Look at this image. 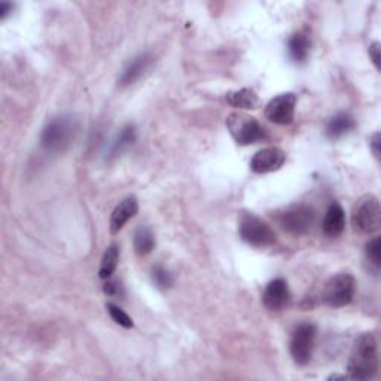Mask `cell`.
Returning a JSON list of instances; mask_svg holds the SVG:
<instances>
[{
    "instance_id": "1",
    "label": "cell",
    "mask_w": 381,
    "mask_h": 381,
    "mask_svg": "<svg viewBox=\"0 0 381 381\" xmlns=\"http://www.w3.org/2000/svg\"><path fill=\"white\" fill-rule=\"evenodd\" d=\"M378 343L374 333L365 332L355 341L353 352L348 360V378L370 380L378 372Z\"/></svg>"
},
{
    "instance_id": "2",
    "label": "cell",
    "mask_w": 381,
    "mask_h": 381,
    "mask_svg": "<svg viewBox=\"0 0 381 381\" xmlns=\"http://www.w3.org/2000/svg\"><path fill=\"white\" fill-rule=\"evenodd\" d=\"M77 132L76 119L72 117H60L48 124L41 136L42 146L50 152H63L70 146Z\"/></svg>"
},
{
    "instance_id": "3",
    "label": "cell",
    "mask_w": 381,
    "mask_h": 381,
    "mask_svg": "<svg viewBox=\"0 0 381 381\" xmlns=\"http://www.w3.org/2000/svg\"><path fill=\"white\" fill-rule=\"evenodd\" d=\"M381 224V208L375 195L367 194L360 197L352 212V225L359 234L370 235L380 228Z\"/></svg>"
},
{
    "instance_id": "4",
    "label": "cell",
    "mask_w": 381,
    "mask_h": 381,
    "mask_svg": "<svg viewBox=\"0 0 381 381\" xmlns=\"http://www.w3.org/2000/svg\"><path fill=\"white\" fill-rule=\"evenodd\" d=\"M227 129L238 145H253L265 139L264 127L253 118L242 112H234L227 118Z\"/></svg>"
},
{
    "instance_id": "5",
    "label": "cell",
    "mask_w": 381,
    "mask_h": 381,
    "mask_svg": "<svg viewBox=\"0 0 381 381\" xmlns=\"http://www.w3.org/2000/svg\"><path fill=\"white\" fill-rule=\"evenodd\" d=\"M356 294V279L350 273H338L328 280L323 291L325 303L331 307H345Z\"/></svg>"
},
{
    "instance_id": "6",
    "label": "cell",
    "mask_w": 381,
    "mask_h": 381,
    "mask_svg": "<svg viewBox=\"0 0 381 381\" xmlns=\"http://www.w3.org/2000/svg\"><path fill=\"white\" fill-rule=\"evenodd\" d=\"M316 220V212L307 204H294L291 208L284 209L279 216V225L294 235L307 234Z\"/></svg>"
},
{
    "instance_id": "7",
    "label": "cell",
    "mask_w": 381,
    "mask_h": 381,
    "mask_svg": "<svg viewBox=\"0 0 381 381\" xmlns=\"http://www.w3.org/2000/svg\"><path fill=\"white\" fill-rule=\"evenodd\" d=\"M240 237L255 247H268L276 243V232L272 227L252 213L243 215L240 219Z\"/></svg>"
},
{
    "instance_id": "8",
    "label": "cell",
    "mask_w": 381,
    "mask_h": 381,
    "mask_svg": "<svg viewBox=\"0 0 381 381\" xmlns=\"http://www.w3.org/2000/svg\"><path fill=\"white\" fill-rule=\"evenodd\" d=\"M314 340H316V326L313 323H301L292 333L291 338V355L294 360L304 367L313 356L314 348Z\"/></svg>"
},
{
    "instance_id": "9",
    "label": "cell",
    "mask_w": 381,
    "mask_h": 381,
    "mask_svg": "<svg viewBox=\"0 0 381 381\" xmlns=\"http://www.w3.org/2000/svg\"><path fill=\"white\" fill-rule=\"evenodd\" d=\"M296 95L294 92H284L277 95L265 107V117L277 125H289L295 117Z\"/></svg>"
},
{
    "instance_id": "10",
    "label": "cell",
    "mask_w": 381,
    "mask_h": 381,
    "mask_svg": "<svg viewBox=\"0 0 381 381\" xmlns=\"http://www.w3.org/2000/svg\"><path fill=\"white\" fill-rule=\"evenodd\" d=\"M286 163V154L279 148H265L253 155L250 161V170L265 174L273 173L283 167Z\"/></svg>"
},
{
    "instance_id": "11",
    "label": "cell",
    "mask_w": 381,
    "mask_h": 381,
    "mask_svg": "<svg viewBox=\"0 0 381 381\" xmlns=\"http://www.w3.org/2000/svg\"><path fill=\"white\" fill-rule=\"evenodd\" d=\"M262 303L268 310H272V311L281 310L286 304L289 303L288 283H286L283 279H276L273 281H269L264 291Z\"/></svg>"
},
{
    "instance_id": "12",
    "label": "cell",
    "mask_w": 381,
    "mask_h": 381,
    "mask_svg": "<svg viewBox=\"0 0 381 381\" xmlns=\"http://www.w3.org/2000/svg\"><path fill=\"white\" fill-rule=\"evenodd\" d=\"M137 212H139V203L134 197L122 200L112 212V216H110V224H109L110 234H118L127 222L136 216Z\"/></svg>"
},
{
    "instance_id": "13",
    "label": "cell",
    "mask_w": 381,
    "mask_h": 381,
    "mask_svg": "<svg viewBox=\"0 0 381 381\" xmlns=\"http://www.w3.org/2000/svg\"><path fill=\"white\" fill-rule=\"evenodd\" d=\"M345 228V213L344 209L338 203H332L323 218L322 222V230L323 234L329 238H336L343 234Z\"/></svg>"
},
{
    "instance_id": "14",
    "label": "cell",
    "mask_w": 381,
    "mask_h": 381,
    "mask_svg": "<svg viewBox=\"0 0 381 381\" xmlns=\"http://www.w3.org/2000/svg\"><path fill=\"white\" fill-rule=\"evenodd\" d=\"M151 63H152V57L148 53L140 54L136 58H133L129 65H127V68L122 70V73L119 76V81H118L119 85L121 87L133 85L143 76V73L149 69Z\"/></svg>"
},
{
    "instance_id": "15",
    "label": "cell",
    "mask_w": 381,
    "mask_h": 381,
    "mask_svg": "<svg viewBox=\"0 0 381 381\" xmlns=\"http://www.w3.org/2000/svg\"><path fill=\"white\" fill-rule=\"evenodd\" d=\"M355 129V119L345 112L333 115L326 124V136L329 139H340Z\"/></svg>"
},
{
    "instance_id": "16",
    "label": "cell",
    "mask_w": 381,
    "mask_h": 381,
    "mask_svg": "<svg viewBox=\"0 0 381 381\" xmlns=\"http://www.w3.org/2000/svg\"><path fill=\"white\" fill-rule=\"evenodd\" d=\"M227 102L238 109H255L258 106V94L252 88H242L227 94Z\"/></svg>"
},
{
    "instance_id": "17",
    "label": "cell",
    "mask_w": 381,
    "mask_h": 381,
    "mask_svg": "<svg viewBox=\"0 0 381 381\" xmlns=\"http://www.w3.org/2000/svg\"><path fill=\"white\" fill-rule=\"evenodd\" d=\"M310 39L304 33H295L289 42L288 50L295 63H304L310 54Z\"/></svg>"
},
{
    "instance_id": "18",
    "label": "cell",
    "mask_w": 381,
    "mask_h": 381,
    "mask_svg": "<svg viewBox=\"0 0 381 381\" xmlns=\"http://www.w3.org/2000/svg\"><path fill=\"white\" fill-rule=\"evenodd\" d=\"M155 247V237L151 228L141 225L134 232V250L139 257H146Z\"/></svg>"
},
{
    "instance_id": "19",
    "label": "cell",
    "mask_w": 381,
    "mask_h": 381,
    "mask_svg": "<svg viewBox=\"0 0 381 381\" xmlns=\"http://www.w3.org/2000/svg\"><path fill=\"white\" fill-rule=\"evenodd\" d=\"M118 261H119V247L118 245H110L104 255L102 258V264H100V269H99V276L103 280H107L112 277V274L115 273V269L118 267Z\"/></svg>"
},
{
    "instance_id": "20",
    "label": "cell",
    "mask_w": 381,
    "mask_h": 381,
    "mask_svg": "<svg viewBox=\"0 0 381 381\" xmlns=\"http://www.w3.org/2000/svg\"><path fill=\"white\" fill-rule=\"evenodd\" d=\"M136 140V129L133 125H127L125 129L121 130L118 134L117 140L114 141V145L110 146L109 155L110 156H118L121 152H124L127 148H130Z\"/></svg>"
},
{
    "instance_id": "21",
    "label": "cell",
    "mask_w": 381,
    "mask_h": 381,
    "mask_svg": "<svg viewBox=\"0 0 381 381\" xmlns=\"http://www.w3.org/2000/svg\"><path fill=\"white\" fill-rule=\"evenodd\" d=\"M152 280L160 289H168L174 283L173 274L168 272L167 268L160 267V265L152 268Z\"/></svg>"
},
{
    "instance_id": "22",
    "label": "cell",
    "mask_w": 381,
    "mask_h": 381,
    "mask_svg": "<svg viewBox=\"0 0 381 381\" xmlns=\"http://www.w3.org/2000/svg\"><path fill=\"white\" fill-rule=\"evenodd\" d=\"M107 311H109L110 317H112V319H114V322L118 323L119 326H122L125 329L133 328V325H134L133 323V319L121 307H118L115 304H107Z\"/></svg>"
},
{
    "instance_id": "23",
    "label": "cell",
    "mask_w": 381,
    "mask_h": 381,
    "mask_svg": "<svg viewBox=\"0 0 381 381\" xmlns=\"http://www.w3.org/2000/svg\"><path fill=\"white\" fill-rule=\"evenodd\" d=\"M367 258L378 269L381 261V240L380 237H374L367 245Z\"/></svg>"
},
{
    "instance_id": "24",
    "label": "cell",
    "mask_w": 381,
    "mask_h": 381,
    "mask_svg": "<svg viewBox=\"0 0 381 381\" xmlns=\"http://www.w3.org/2000/svg\"><path fill=\"white\" fill-rule=\"evenodd\" d=\"M103 291H104V294L109 295V296H115V295H118V292H119V286H118L117 281L107 279V281H106L104 286H103Z\"/></svg>"
},
{
    "instance_id": "25",
    "label": "cell",
    "mask_w": 381,
    "mask_h": 381,
    "mask_svg": "<svg viewBox=\"0 0 381 381\" xmlns=\"http://www.w3.org/2000/svg\"><path fill=\"white\" fill-rule=\"evenodd\" d=\"M370 58L372 60L374 66L377 69H380V42H374L370 46Z\"/></svg>"
},
{
    "instance_id": "26",
    "label": "cell",
    "mask_w": 381,
    "mask_h": 381,
    "mask_svg": "<svg viewBox=\"0 0 381 381\" xmlns=\"http://www.w3.org/2000/svg\"><path fill=\"white\" fill-rule=\"evenodd\" d=\"M380 133H375L371 139H370V148L372 151V154L375 155V158H380Z\"/></svg>"
},
{
    "instance_id": "27",
    "label": "cell",
    "mask_w": 381,
    "mask_h": 381,
    "mask_svg": "<svg viewBox=\"0 0 381 381\" xmlns=\"http://www.w3.org/2000/svg\"><path fill=\"white\" fill-rule=\"evenodd\" d=\"M9 11H12L11 4H8V2L0 4V18H6V15L9 14Z\"/></svg>"
}]
</instances>
